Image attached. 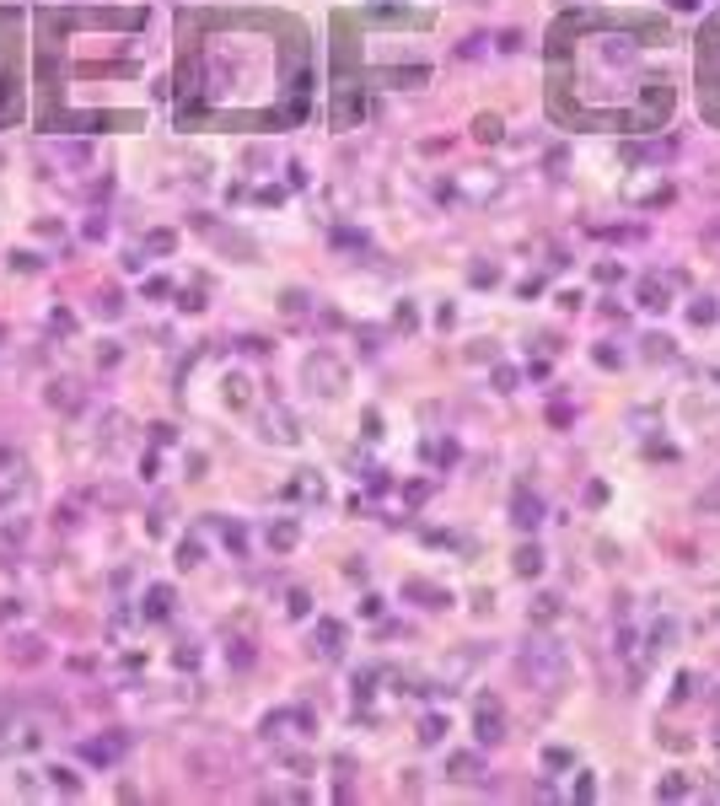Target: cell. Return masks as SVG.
I'll use <instances>...</instances> for the list:
<instances>
[{"instance_id":"obj_1","label":"cell","mask_w":720,"mask_h":806,"mask_svg":"<svg viewBox=\"0 0 720 806\" xmlns=\"http://www.w3.org/2000/svg\"><path fill=\"white\" fill-rule=\"evenodd\" d=\"M522 672L532 677L537 688H543V694H554V688L564 683V650H559V645H549V640H537V645L522 656Z\"/></svg>"},{"instance_id":"obj_2","label":"cell","mask_w":720,"mask_h":806,"mask_svg":"<svg viewBox=\"0 0 720 806\" xmlns=\"http://www.w3.org/2000/svg\"><path fill=\"white\" fill-rule=\"evenodd\" d=\"M537 522H543V505L522 489V495H516V527H537Z\"/></svg>"},{"instance_id":"obj_3","label":"cell","mask_w":720,"mask_h":806,"mask_svg":"<svg viewBox=\"0 0 720 806\" xmlns=\"http://www.w3.org/2000/svg\"><path fill=\"white\" fill-rule=\"evenodd\" d=\"M640 306H650V312H667V285H661V280H645V285H640Z\"/></svg>"},{"instance_id":"obj_4","label":"cell","mask_w":720,"mask_h":806,"mask_svg":"<svg viewBox=\"0 0 720 806\" xmlns=\"http://www.w3.org/2000/svg\"><path fill=\"white\" fill-rule=\"evenodd\" d=\"M500 715H495V709H478V742H500Z\"/></svg>"},{"instance_id":"obj_5","label":"cell","mask_w":720,"mask_h":806,"mask_svg":"<svg viewBox=\"0 0 720 806\" xmlns=\"http://www.w3.org/2000/svg\"><path fill=\"white\" fill-rule=\"evenodd\" d=\"M318 650L323 656H339V623H318Z\"/></svg>"},{"instance_id":"obj_6","label":"cell","mask_w":720,"mask_h":806,"mask_svg":"<svg viewBox=\"0 0 720 806\" xmlns=\"http://www.w3.org/2000/svg\"><path fill=\"white\" fill-rule=\"evenodd\" d=\"M672 640H677V623H672V618H661L656 629H650V650H667Z\"/></svg>"},{"instance_id":"obj_7","label":"cell","mask_w":720,"mask_h":806,"mask_svg":"<svg viewBox=\"0 0 720 806\" xmlns=\"http://www.w3.org/2000/svg\"><path fill=\"white\" fill-rule=\"evenodd\" d=\"M516 570H522V575H537V570H543V554H537V549H522V554H516Z\"/></svg>"},{"instance_id":"obj_8","label":"cell","mask_w":720,"mask_h":806,"mask_svg":"<svg viewBox=\"0 0 720 806\" xmlns=\"http://www.w3.org/2000/svg\"><path fill=\"white\" fill-rule=\"evenodd\" d=\"M656 795H667V801H677V795H688V785L677 780V774H667V780L656 785Z\"/></svg>"},{"instance_id":"obj_9","label":"cell","mask_w":720,"mask_h":806,"mask_svg":"<svg viewBox=\"0 0 720 806\" xmlns=\"http://www.w3.org/2000/svg\"><path fill=\"white\" fill-rule=\"evenodd\" d=\"M688 318H694L699 328H704V323H715V301H694V306H688Z\"/></svg>"},{"instance_id":"obj_10","label":"cell","mask_w":720,"mask_h":806,"mask_svg":"<svg viewBox=\"0 0 720 806\" xmlns=\"http://www.w3.org/2000/svg\"><path fill=\"white\" fill-rule=\"evenodd\" d=\"M532 618H559V597H537Z\"/></svg>"},{"instance_id":"obj_11","label":"cell","mask_w":720,"mask_h":806,"mask_svg":"<svg viewBox=\"0 0 720 806\" xmlns=\"http://www.w3.org/2000/svg\"><path fill=\"white\" fill-rule=\"evenodd\" d=\"M269 543H274V549H291V543H296V527H274V532H269Z\"/></svg>"},{"instance_id":"obj_12","label":"cell","mask_w":720,"mask_h":806,"mask_svg":"<svg viewBox=\"0 0 720 806\" xmlns=\"http://www.w3.org/2000/svg\"><path fill=\"white\" fill-rule=\"evenodd\" d=\"M699 505H704V511H720V478L704 489V495H699Z\"/></svg>"},{"instance_id":"obj_13","label":"cell","mask_w":720,"mask_h":806,"mask_svg":"<svg viewBox=\"0 0 720 806\" xmlns=\"http://www.w3.org/2000/svg\"><path fill=\"white\" fill-rule=\"evenodd\" d=\"M618 360H623V355L613 350V344H602V350H597V366H608V371H613V366H618Z\"/></svg>"},{"instance_id":"obj_14","label":"cell","mask_w":720,"mask_h":806,"mask_svg":"<svg viewBox=\"0 0 720 806\" xmlns=\"http://www.w3.org/2000/svg\"><path fill=\"white\" fill-rule=\"evenodd\" d=\"M419 736H425V742H441V715H430L425 726H419Z\"/></svg>"},{"instance_id":"obj_15","label":"cell","mask_w":720,"mask_h":806,"mask_svg":"<svg viewBox=\"0 0 720 806\" xmlns=\"http://www.w3.org/2000/svg\"><path fill=\"white\" fill-rule=\"evenodd\" d=\"M500 134V119H478V140H495Z\"/></svg>"},{"instance_id":"obj_16","label":"cell","mask_w":720,"mask_h":806,"mask_svg":"<svg viewBox=\"0 0 720 806\" xmlns=\"http://www.w3.org/2000/svg\"><path fill=\"white\" fill-rule=\"evenodd\" d=\"M715 382H720V371H715Z\"/></svg>"}]
</instances>
